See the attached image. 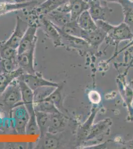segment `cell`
Wrapping results in <instances>:
<instances>
[{
  "label": "cell",
  "instance_id": "484cf974",
  "mask_svg": "<svg viewBox=\"0 0 133 149\" xmlns=\"http://www.w3.org/2000/svg\"><path fill=\"white\" fill-rule=\"evenodd\" d=\"M17 49H14L4 44L3 41L1 43L0 59H13L17 56Z\"/></svg>",
  "mask_w": 133,
  "mask_h": 149
},
{
  "label": "cell",
  "instance_id": "9a60e30c",
  "mask_svg": "<svg viewBox=\"0 0 133 149\" xmlns=\"http://www.w3.org/2000/svg\"><path fill=\"white\" fill-rule=\"evenodd\" d=\"M71 20H76L83 12L88 10V5L86 0H69Z\"/></svg>",
  "mask_w": 133,
  "mask_h": 149
},
{
  "label": "cell",
  "instance_id": "7402d4cb",
  "mask_svg": "<svg viewBox=\"0 0 133 149\" xmlns=\"http://www.w3.org/2000/svg\"><path fill=\"white\" fill-rule=\"evenodd\" d=\"M34 110L35 111L43 112L49 114L60 112L50 100L47 99L34 103Z\"/></svg>",
  "mask_w": 133,
  "mask_h": 149
},
{
  "label": "cell",
  "instance_id": "f546056e",
  "mask_svg": "<svg viewBox=\"0 0 133 149\" xmlns=\"http://www.w3.org/2000/svg\"><path fill=\"white\" fill-rule=\"evenodd\" d=\"M11 1H14V2H18L17 1V0H11Z\"/></svg>",
  "mask_w": 133,
  "mask_h": 149
},
{
  "label": "cell",
  "instance_id": "5b68a950",
  "mask_svg": "<svg viewBox=\"0 0 133 149\" xmlns=\"http://www.w3.org/2000/svg\"><path fill=\"white\" fill-rule=\"evenodd\" d=\"M36 47V45H34L29 50L17 54V61L19 68L22 70L24 73L34 74L36 72L34 63Z\"/></svg>",
  "mask_w": 133,
  "mask_h": 149
},
{
  "label": "cell",
  "instance_id": "cb8c5ba5",
  "mask_svg": "<svg viewBox=\"0 0 133 149\" xmlns=\"http://www.w3.org/2000/svg\"><path fill=\"white\" fill-rule=\"evenodd\" d=\"M57 87L51 86H42L34 90V103H37L44 100L49 97Z\"/></svg>",
  "mask_w": 133,
  "mask_h": 149
},
{
  "label": "cell",
  "instance_id": "8992f818",
  "mask_svg": "<svg viewBox=\"0 0 133 149\" xmlns=\"http://www.w3.org/2000/svg\"><path fill=\"white\" fill-rule=\"evenodd\" d=\"M37 26L36 24L29 25L17 48V53L20 54L29 50L33 46L36 45L37 42Z\"/></svg>",
  "mask_w": 133,
  "mask_h": 149
},
{
  "label": "cell",
  "instance_id": "30bf717a",
  "mask_svg": "<svg viewBox=\"0 0 133 149\" xmlns=\"http://www.w3.org/2000/svg\"><path fill=\"white\" fill-rule=\"evenodd\" d=\"M107 36L106 33L97 29L93 31H82L81 38L84 39L91 46L93 47H97L103 41Z\"/></svg>",
  "mask_w": 133,
  "mask_h": 149
},
{
  "label": "cell",
  "instance_id": "2e32d148",
  "mask_svg": "<svg viewBox=\"0 0 133 149\" xmlns=\"http://www.w3.org/2000/svg\"><path fill=\"white\" fill-rule=\"evenodd\" d=\"M118 3L121 6L124 22L133 33V3L130 0H119Z\"/></svg>",
  "mask_w": 133,
  "mask_h": 149
},
{
  "label": "cell",
  "instance_id": "6da1fadb",
  "mask_svg": "<svg viewBox=\"0 0 133 149\" xmlns=\"http://www.w3.org/2000/svg\"><path fill=\"white\" fill-rule=\"evenodd\" d=\"M23 103L19 80L17 79L0 95V107L3 111L8 113L14 107Z\"/></svg>",
  "mask_w": 133,
  "mask_h": 149
},
{
  "label": "cell",
  "instance_id": "4dcf8cb0",
  "mask_svg": "<svg viewBox=\"0 0 133 149\" xmlns=\"http://www.w3.org/2000/svg\"><path fill=\"white\" fill-rule=\"evenodd\" d=\"M130 1H131L132 3H133V0H130Z\"/></svg>",
  "mask_w": 133,
  "mask_h": 149
},
{
  "label": "cell",
  "instance_id": "8fae6325",
  "mask_svg": "<svg viewBox=\"0 0 133 149\" xmlns=\"http://www.w3.org/2000/svg\"><path fill=\"white\" fill-rule=\"evenodd\" d=\"M66 125V118L64 113L58 112L50 114L48 132L56 134L63 130Z\"/></svg>",
  "mask_w": 133,
  "mask_h": 149
},
{
  "label": "cell",
  "instance_id": "277c9868",
  "mask_svg": "<svg viewBox=\"0 0 133 149\" xmlns=\"http://www.w3.org/2000/svg\"><path fill=\"white\" fill-rule=\"evenodd\" d=\"M88 5V12L93 20L107 21L109 14L113 12L111 8L102 5L101 0H86Z\"/></svg>",
  "mask_w": 133,
  "mask_h": 149
},
{
  "label": "cell",
  "instance_id": "603a6c76",
  "mask_svg": "<svg viewBox=\"0 0 133 149\" xmlns=\"http://www.w3.org/2000/svg\"><path fill=\"white\" fill-rule=\"evenodd\" d=\"M59 29L66 34L81 38L83 30L78 25L76 20H71L61 29Z\"/></svg>",
  "mask_w": 133,
  "mask_h": 149
},
{
  "label": "cell",
  "instance_id": "7a4b0ae2",
  "mask_svg": "<svg viewBox=\"0 0 133 149\" xmlns=\"http://www.w3.org/2000/svg\"><path fill=\"white\" fill-rule=\"evenodd\" d=\"M29 26V24L26 22L20 17H17L15 28L10 37L7 40L3 41L4 44L14 49H17Z\"/></svg>",
  "mask_w": 133,
  "mask_h": 149
},
{
  "label": "cell",
  "instance_id": "1f68e13d",
  "mask_svg": "<svg viewBox=\"0 0 133 149\" xmlns=\"http://www.w3.org/2000/svg\"><path fill=\"white\" fill-rule=\"evenodd\" d=\"M1 42H0V46H1Z\"/></svg>",
  "mask_w": 133,
  "mask_h": 149
},
{
  "label": "cell",
  "instance_id": "f1b7e54d",
  "mask_svg": "<svg viewBox=\"0 0 133 149\" xmlns=\"http://www.w3.org/2000/svg\"><path fill=\"white\" fill-rule=\"evenodd\" d=\"M101 1L103 2H114V3H118V2L119 0H101Z\"/></svg>",
  "mask_w": 133,
  "mask_h": 149
},
{
  "label": "cell",
  "instance_id": "d6986e66",
  "mask_svg": "<svg viewBox=\"0 0 133 149\" xmlns=\"http://www.w3.org/2000/svg\"><path fill=\"white\" fill-rule=\"evenodd\" d=\"M68 0H47L42 4L38 6L36 9L38 15L41 16H45L51 12L57 9L60 6ZM40 16V17H41Z\"/></svg>",
  "mask_w": 133,
  "mask_h": 149
},
{
  "label": "cell",
  "instance_id": "3957f363",
  "mask_svg": "<svg viewBox=\"0 0 133 149\" xmlns=\"http://www.w3.org/2000/svg\"><path fill=\"white\" fill-rule=\"evenodd\" d=\"M18 79L25 83V84L33 91L36 88L42 86H51L57 87L59 86L58 84L44 79L42 74L37 72H36L34 74L24 73V74L19 77Z\"/></svg>",
  "mask_w": 133,
  "mask_h": 149
},
{
  "label": "cell",
  "instance_id": "ba28073f",
  "mask_svg": "<svg viewBox=\"0 0 133 149\" xmlns=\"http://www.w3.org/2000/svg\"><path fill=\"white\" fill-rule=\"evenodd\" d=\"M40 20L44 33L52 40L54 46H63L61 36L57 27L45 16H41Z\"/></svg>",
  "mask_w": 133,
  "mask_h": 149
},
{
  "label": "cell",
  "instance_id": "83f0119b",
  "mask_svg": "<svg viewBox=\"0 0 133 149\" xmlns=\"http://www.w3.org/2000/svg\"><path fill=\"white\" fill-rule=\"evenodd\" d=\"M91 93H92V94L91 95V100H93L94 98V97H93V95H95V94H96V93H95V92H93ZM99 97H100V95H98V94L97 95H96V97H95V98H96V100H97L98 102H99L100 100V98H99Z\"/></svg>",
  "mask_w": 133,
  "mask_h": 149
},
{
  "label": "cell",
  "instance_id": "5bb4252c",
  "mask_svg": "<svg viewBox=\"0 0 133 149\" xmlns=\"http://www.w3.org/2000/svg\"><path fill=\"white\" fill-rule=\"evenodd\" d=\"M46 15L47 17H46L59 29H61L66 24L71 21V15L69 13L55 10Z\"/></svg>",
  "mask_w": 133,
  "mask_h": 149
},
{
  "label": "cell",
  "instance_id": "4fadbf2b",
  "mask_svg": "<svg viewBox=\"0 0 133 149\" xmlns=\"http://www.w3.org/2000/svg\"><path fill=\"white\" fill-rule=\"evenodd\" d=\"M59 139L55 134L47 132L40 136L36 148L39 149H56L59 147Z\"/></svg>",
  "mask_w": 133,
  "mask_h": 149
},
{
  "label": "cell",
  "instance_id": "d4e9b609",
  "mask_svg": "<svg viewBox=\"0 0 133 149\" xmlns=\"http://www.w3.org/2000/svg\"><path fill=\"white\" fill-rule=\"evenodd\" d=\"M17 58L0 59V73H12L19 69Z\"/></svg>",
  "mask_w": 133,
  "mask_h": 149
},
{
  "label": "cell",
  "instance_id": "ac0fdd59",
  "mask_svg": "<svg viewBox=\"0 0 133 149\" xmlns=\"http://www.w3.org/2000/svg\"><path fill=\"white\" fill-rule=\"evenodd\" d=\"M24 74L20 68L12 73H0V95L14 80Z\"/></svg>",
  "mask_w": 133,
  "mask_h": 149
},
{
  "label": "cell",
  "instance_id": "44dd1931",
  "mask_svg": "<svg viewBox=\"0 0 133 149\" xmlns=\"http://www.w3.org/2000/svg\"><path fill=\"white\" fill-rule=\"evenodd\" d=\"M35 114L37 124L39 127L40 135H43L48 132L50 114L38 111H35Z\"/></svg>",
  "mask_w": 133,
  "mask_h": 149
},
{
  "label": "cell",
  "instance_id": "ffe728a7",
  "mask_svg": "<svg viewBox=\"0 0 133 149\" xmlns=\"http://www.w3.org/2000/svg\"><path fill=\"white\" fill-rule=\"evenodd\" d=\"M62 90V86H60L59 85L51 93L49 97H47L45 99L50 100L58 110L64 114L65 112H66V110L64 108L63 103V97L61 92Z\"/></svg>",
  "mask_w": 133,
  "mask_h": 149
},
{
  "label": "cell",
  "instance_id": "7c38bea8",
  "mask_svg": "<svg viewBox=\"0 0 133 149\" xmlns=\"http://www.w3.org/2000/svg\"><path fill=\"white\" fill-rule=\"evenodd\" d=\"M37 3L35 1H28L25 2L0 3V16L10 12L20 10Z\"/></svg>",
  "mask_w": 133,
  "mask_h": 149
},
{
  "label": "cell",
  "instance_id": "52a82bcc",
  "mask_svg": "<svg viewBox=\"0 0 133 149\" xmlns=\"http://www.w3.org/2000/svg\"><path fill=\"white\" fill-rule=\"evenodd\" d=\"M107 37L119 42L121 41L132 39L133 33L126 24L123 22L117 26L113 25L107 34Z\"/></svg>",
  "mask_w": 133,
  "mask_h": 149
},
{
  "label": "cell",
  "instance_id": "9c48e42d",
  "mask_svg": "<svg viewBox=\"0 0 133 149\" xmlns=\"http://www.w3.org/2000/svg\"><path fill=\"white\" fill-rule=\"evenodd\" d=\"M17 79L19 80V85L20 86L22 102L27 111L29 112V116L34 115L35 110L33 91L22 81L19 80L18 78Z\"/></svg>",
  "mask_w": 133,
  "mask_h": 149
},
{
  "label": "cell",
  "instance_id": "4316f807",
  "mask_svg": "<svg viewBox=\"0 0 133 149\" xmlns=\"http://www.w3.org/2000/svg\"><path fill=\"white\" fill-rule=\"evenodd\" d=\"M39 134H40V131L36 119L35 114L34 115H31L29 117L26 127V134L36 135Z\"/></svg>",
  "mask_w": 133,
  "mask_h": 149
},
{
  "label": "cell",
  "instance_id": "e0dca14e",
  "mask_svg": "<svg viewBox=\"0 0 133 149\" xmlns=\"http://www.w3.org/2000/svg\"><path fill=\"white\" fill-rule=\"evenodd\" d=\"M76 21L79 27L83 31H93L97 29L95 22L91 17L88 10L83 12L77 19Z\"/></svg>",
  "mask_w": 133,
  "mask_h": 149
}]
</instances>
